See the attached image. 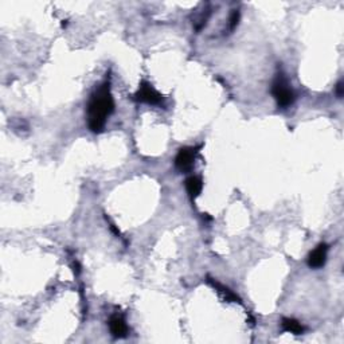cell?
Returning a JSON list of instances; mask_svg holds the SVG:
<instances>
[{"label":"cell","instance_id":"5","mask_svg":"<svg viewBox=\"0 0 344 344\" xmlns=\"http://www.w3.org/2000/svg\"><path fill=\"white\" fill-rule=\"evenodd\" d=\"M327 253H328V246L326 244L317 245L316 248L308 255V265L313 269L324 267L327 261Z\"/></svg>","mask_w":344,"mask_h":344},{"label":"cell","instance_id":"8","mask_svg":"<svg viewBox=\"0 0 344 344\" xmlns=\"http://www.w3.org/2000/svg\"><path fill=\"white\" fill-rule=\"evenodd\" d=\"M202 189H203V183L200 180V178L198 176H190L187 180H186V190L189 193L190 198L191 199H195L202 193Z\"/></svg>","mask_w":344,"mask_h":344},{"label":"cell","instance_id":"1","mask_svg":"<svg viewBox=\"0 0 344 344\" xmlns=\"http://www.w3.org/2000/svg\"><path fill=\"white\" fill-rule=\"evenodd\" d=\"M115 112V101L112 97L109 84H104L96 90L88 105V125L94 134H101L104 130L105 122L109 116Z\"/></svg>","mask_w":344,"mask_h":344},{"label":"cell","instance_id":"3","mask_svg":"<svg viewBox=\"0 0 344 344\" xmlns=\"http://www.w3.org/2000/svg\"><path fill=\"white\" fill-rule=\"evenodd\" d=\"M134 100L137 102L149 105H160L163 102V96L147 81H141L137 92L134 94Z\"/></svg>","mask_w":344,"mask_h":344},{"label":"cell","instance_id":"10","mask_svg":"<svg viewBox=\"0 0 344 344\" xmlns=\"http://www.w3.org/2000/svg\"><path fill=\"white\" fill-rule=\"evenodd\" d=\"M238 22H240V11H233V14H231V16H230V23H229V29L231 31L235 29V27L238 26Z\"/></svg>","mask_w":344,"mask_h":344},{"label":"cell","instance_id":"11","mask_svg":"<svg viewBox=\"0 0 344 344\" xmlns=\"http://www.w3.org/2000/svg\"><path fill=\"white\" fill-rule=\"evenodd\" d=\"M336 94L339 98H341V96H343V82H339L336 85Z\"/></svg>","mask_w":344,"mask_h":344},{"label":"cell","instance_id":"6","mask_svg":"<svg viewBox=\"0 0 344 344\" xmlns=\"http://www.w3.org/2000/svg\"><path fill=\"white\" fill-rule=\"evenodd\" d=\"M109 329L115 337H125L128 333V327L121 316H113L109 320Z\"/></svg>","mask_w":344,"mask_h":344},{"label":"cell","instance_id":"2","mask_svg":"<svg viewBox=\"0 0 344 344\" xmlns=\"http://www.w3.org/2000/svg\"><path fill=\"white\" fill-rule=\"evenodd\" d=\"M272 94L277 101L278 107L288 108L295 102V93L289 88L288 82L281 74L274 80L273 86H272Z\"/></svg>","mask_w":344,"mask_h":344},{"label":"cell","instance_id":"9","mask_svg":"<svg viewBox=\"0 0 344 344\" xmlns=\"http://www.w3.org/2000/svg\"><path fill=\"white\" fill-rule=\"evenodd\" d=\"M281 326H282V329H284L285 332L295 333V335H301V333L305 331V328H304L301 323H299L297 320H295V319H290V317L282 319Z\"/></svg>","mask_w":344,"mask_h":344},{"label":"cell","instance_id":"7","mask_svg":"<svg viewBox=\"0 0 344 344\" xmlns=\"http://www.w3.org/2000/svg\"><path fill=\"white\" fill-rule=\"evenodd\" d=\"M207 282L211 285V286H213V288L215 289V290H218V292L221 293L223 297H225L226 301H231V303L242 304V301H241L240 297H238L237 295L233 292V290H230L229 288H226V286H223L222 284H219L218 281H215L214 278H211L207 276Z\"/></svg>","mask_w":344,"mask_h":344},{"label":"cell","instance_id":"4","mask_svg":"<svg viewBox=\"0 0 344 344\" xmlns=\"http://www.w3.org/2000/svg\"><path fill=\"white\" fill-rule=\"evenodd\" d=\"M198 149L199 148H194V147H184V148L179 149L176 159H175L176 168L179 171H183V172L191 170L196 153H198Z\"/></svg>","mask_w":344,"mask_h":344}]
</instances>
